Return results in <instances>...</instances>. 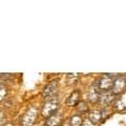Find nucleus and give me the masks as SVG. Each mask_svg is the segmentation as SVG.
<instances>
[{"label": "nucleus", "mask_w": 126, "mask_h": 126, "mask_svg": "<svg viewBox=\"0 0 126 126\" xmlns=\"http://www.w3.org/2000/svg\"><path fill=\"white\" fill-rule=\"evenodd\" d=\"M113 84V76L110 74H105L102 76V78H100L98 82H96V87L99 90H104V92H107L110 90L112 87Z\"/></svg>", "instance_id": "obj_1"}, {"label": "nucleus", "mask_w": 126, "mask_h": 126, "mask_svg": "<svg viewBox=\"0 0 126 126\" xmlns=\"http://www.w3.org/2000/svg\"><path fill=\"white\" fill-rule=\"evenodd\" d=\"M59 108V102L55 99L46 101L44 105L42 107V115L45 118H49L50 116H53L54 113L57 112V110Z\"/></svg>", "instance_id": "obj_2"}, {"label": "nucleus", "mask_w": 126, "mask_h": 126, "mask_svg": "<svg viewBox=\"0 0 126 126\" xmlns=\"http://www.w3.org/2000/svg\"><path fill=\"white\" fill-rule=\"evenodd\" d=\"M36 117H37V109L36 108L31 107L30 109H27V111L22 117V120H21L22 126H32L34 124Z\"/></svg>", "instance_id": "obj_3"}, {"label": "nucleus", "mask_w": 126, "mask_h": 126, "mask_svg": "<svg viewBox=\"0 0 126 126\" xmlns=\"http://www.w3.org/2000/svg\"><path fill=\"white\" fill-rule=\"evenodd\" d=\"M125 84H126V81H125V76H119L117 79L113 80V84H112V87H111V92L115 94H122L125 90Z\"/></svg>", "instance_id": "obj_4"}, {"label": "nucleus", "mask_w": 126, "mask_h": 126, "mask_svg": "<svg viewBox=\"0 0 126 126\" xmlns=\"http://www.w3.org/2000/svg\"><path fill=\"white\" fill-rule=\"evenodd\" d=\"M58 85H59V83L57 80H54L50 82L49 84H47L44 87V89H43V93H42L43 97L46 99V98H50L52 96H54L58 90Z\"/></svg>", "instance_id": "obj_5"}, {"label": "nucleus", "mask_w": 126, "mask_h": 126, "mask_svg": "<svg viewBox=\"0 0 126 126\" xmlns=\"http://www.w3.org/2000/svg\"><path fill=\"white\" fill-rule=\"evenodd\" d=\"M116 94H113L111 90H107V92H104L103 94H100V103L102 106H108L110 105L113 102V100H115V97Z\"/></svg>", "instance_id": "obj_6"}, {"label": "nucleus", "mask_w": 126, "mask_h": 126, "mask_svg": "<svg viewBox=\"0 0 126 126\" xmlns=\"http://www.w3.org/2000/svg\"><path fill=\"white\" fill-rule=\"evenodd\" d=\"M100 90L98 89L96 86H93V87H90V89L88 90L87 93V99L88 101H90L92 103H96L97 101H99L100 99Z\"/></svg>", "instance_id": "obj_7"}, {"label": "nucleus", "mask_w": 126, "mask_h": 126, "mask_svg": "<svg viewBox=\"0 0 126 126\" xmlns=\"http://www.w3.org/2000/svg\"><path fill=\"white\" fill-rule=\"evenodd\" d=\"M80 94H81V93L79 92V90H75V92H73L67 97V99H66V105H67V106H75V105H77L79 100H80Z\"/></svg>", "instance_id": "obj_8"}, {"label": "nucleus", "mask_w": 126, "mask_h": 126, "mask_svg": "<svg viewBox=\"0 0 126 126\" xmlns=\"http://www.w3.org/2000/svg\"><path fill=\"white\" fill-rule=\"evenodd\" d=\"M101 119H102V112L100 111V110L94 109L88 113V120L92 122L94 125L99 123V122L101 121Z\"/></svg>", "instance_id": "obj_9"}, {"label": "nucleus", "mask_w": 126, "mask_h": 126, "mask_svg": "<svg viewBox=\"0 0 126 126\" xmlns=\"http://www.w3.org/2000/svg\"><path fill=\"white\" fill-rule=\"evenodd\" d=\"M60 122H61V115L56 112L53 116H50L49 118H47L45 126H58Z\"/></svg>", "instance_id": "obj_10"}, {"label": "nucleus", "mask_w": 126, "mask_h": 126, "mask_svg": "<svg viewBox=\"0 0 126 126\" xmlns=\"http://www.w3.org/2000/svg\"><path fill=\"white\" fill-rule=\"evenodd\" d=\"M79 76L80 75L77 74V73H72V74H67L66 76V84L72 86V85H75L77 83L78 79H79Z\"/></svg>", "instance_id": "obj_11"}, {"label": "nucleus", "mask_w": 126, "mask_h": 126, "mask_svg": "<svg viewBox=\"0 0 126 126\" xmlns=\"http://www.w3.org/2000/svg\"><path fill=\"white\" fill-rule=\"evenodd\" d=\"M115 108L119 111H122V110L125 109V97L122 96L115 102Z\"/></svg>", "instance_id": "obj_12"}, {"label": "nucleus", "mask_w": 126, "mask_h": 126, "mask_svg": "<svg viewBox=\"0 0 126 126\" xmlns=\"http://www.w3.org/2000/svg\"><path fill=\"white\" fill-rule=\"evenodd\" d=\"M82 123H83V121H82V118L79 115H75L70 119V126H81Z\"/></svg>", "instance_id": "obj_13"}, {"label": "nucleus", "mask_w": 126, "mask_h": 126, "mask_svg": "<svg viewBox=\"0 0 126 126\" xmlns=\"http://www.w3.org/2000/svg\"><path fill=\"white\" fill-rule=\"evenodd\" d=\"M87 105H86V102L84 101H81V102H78L77 103V109L79 112H85L87 110Z\"/></svg>", "instance_id": "obj_14"}, {"label": "nucleus", "mask_w": 126, "mask_h": 126, "mask_svg": "<svg viewBox=\"0 0 126 126\" xmlns=\"http://www.w3.org/2000/svg\"><path fill=\"white\" fill-rule=\"evenodd\" d=\"M6 96V87L3 84H0V101H2Z\"/></svg>", "instance_id": "obj_15"}, {"label": "nucleus", "mask_w": 126, "mask_h": 126, "mask_svg": "<svg viewBox=\"0 0 126 126\" xmlns=\"http://www.w3.org/2000/svg\"><path fill=\"white\" fill-rule=\"evenodd\" d=\"M81 126H94V125L89 120H86L85 122H83V123H82Z\"/></svg>", "instance_id": "obj_16"}, {"label": "nucleus", "mask_w": 126, "mask_h": 126, "mask_svg": "<svg viewBox=\"0 0 126 126\" xmlns=\"http://www.w3.org/2000/svg\"><path fill=\"white\" fill-rule=\"evenodd\" d=\"M0 84H3V79H2V75H0Z\"/></svg>", "instance_id": "obj_17"}, {"label": "nucleus", "mask_w": 126, "mask_h": 126, "mask_svg": "<svg viewBox=\"0 0 126 126\" xmlns=\"http://www.w3.org/2000/svg\"><path fill=\"white\" fill-rule=\"evenodd\" d=\"M4 126H14V125L12 124V123H6V124H5Z\"/></svg>", "instance_id": "obj_18"}]
</instances>
